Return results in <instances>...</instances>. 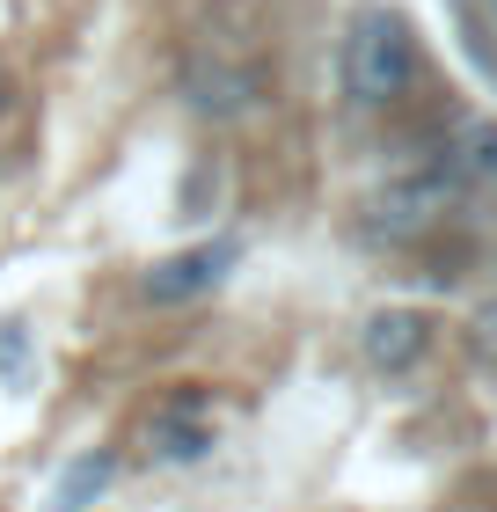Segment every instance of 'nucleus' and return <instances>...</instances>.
<instances>
[{"label": "nucleus", "instance_id": "f03ea898", "mask_svg": "<svg viewBox=\"0 0 497 512\" xmlns=\"http://www.w3.org/2000/svg\"><path fill=\"white\" fill-rule=\"evenodd\" d=\"M264 88V66L242 59V44L227 37H198L191 59H183V96H191L198 118H242Z\"/></svg>", "mask_w": 497, "mask_h": 512}, {"label": "nucleus", "instance_id": "9b49d317", "mask_svg": "<svg viewBox=\"0 0 497 512\" xmlns=\"http://www.w3.org/2000/svg\"><path fill=\"white\" fill-rule=\"evenodd\" d=\"M476 8H483V15H490V22H497V0H476Z\"/></svg>", "mask_w": 497, "mask_h": 512}, {"label": "nucleus", "instance_id": "39448f33", "mask_svg": "<svg viewBox=\"0 0 497 512\" xmlns=\"http://www.w3.org/2000/svg\"><path fill=\"white\" fill-rule=\"evenodd\" d=\"M234 264H242L234 242H205V249H183V256H169V264H154L147 278H139V293L161 300V308H169V300H198V293L220 286Z\"/></svg>", "mask_w": 497, "mask_h": 512}, {"label": "nucleus", "instance_id": "f257e3e1", "mask_svg": "<svg viewBox=\"0 0 497 512\" xmlns=\"http://www.w3.org/2000/svg\"><path fill=\"white\" fill-rule=\"evenodd\" d=\"M337 74H344V96L359 110H395L402 96H410V81H417V37H410V22H402L395 8L351 15Z\"/></svg>", "mask_w": 497, "mask_h": 512}, {"label": "nucleus", "instance_id": "1a4fd4ad", "mask_svg": "<svg viewBox=\"0 0 497 512\" xmlns=\"http://www.w3.org/2000/svg\"><path fill=\"white\" fill-rule=\"evenodd\" d=\"M468 359H476V366H497V300H483V308L468 315Z\"/></svg>", "mask_w": 497, "mask_h": 512}, {"label": "nucleus", "instance_id": "9d476101", "mask_svg": "<svg viewBox=\"0 0 497 512\" xmlns=\"http://www.w3.org/2000/svg\"><path fill=\"white\" fill-rule=\"evenodd\" d=\"M8 366L22 374V366H30V352H22V337H15V330H0V374H8Z\"/></svg>", "mask_w": 497, "mask_h": 512}, {"label": "nucleus", "instance_id": "20e7f679", "mask_svg": "<svg viewBox=\"0 0 497 512\" xmlns=\"http://www.w3.org/2000/svg\"><path fill=\"white\" fill-rule=\"evenodd\" d=\"M454 198H461V183L446 176L439 154H432L424 176H402V183H388V191L373 198V235H417V227H432Z\"/></svg>", "mask_w": 497, "mask_h": 512}, {"label": "nucleus", "instance_id": "0eeeda50", "mask_svg": "<svg viewBox=\"0 0 497 512\" xmlns=\"http://www.w3.org/2000/svg\"><path fill=\"white\" fill-rule=\"evenodd\" d=\"M439 169L461 191H497V118H468L454 125V139L439 147Z\"/></svg>", "mask_w": 497, "mask_h": 512}, {"label": "nucleus", "instance_id": "7ed1b4c3", "mask_svg": "<svg viewBox=\"0 0 497 512\" xmlns=\"http://www.w3.org/2000/svg\"><path fill=\"white\" fill-rule=\"evenodd\" d=\"M139 447L147 461H205L212 454V425H205V388H176L161 395L139 425Z\"/></svg>", "mask_w": 497, "mask_h": 512}, {"label": "nucleus", "instance_id": "423d86ee", "mask_svg": "<svg viewBox=\"0 0 497 512\" xmlns=\"http://www.w3.org/2000/svg\"><path fill=\"white\" fill-rule=\"evenodd\" d=\"M366 344V366H381V374H410V366L424 359V344H432V322H424L417 308H381L359 330Z\"/></svg>", "mask_w": 497, "mask_h": 512}, {"label": "nucleus", "instance_id": "6e6552de", "mask_svg": "<svg viewBox=\"0 0 497 512\" xmlns=\"http://www.w3.org/2000/svg\"><path fill=\"white\" fill-rule=\"evenodd\" d=\"M110 476H117V454H103V447H96V454H81L74 469L59 476V491H52V512H88V505L103 498V483H110Z\"/></svg>", "mask_w": 497, "mask_h": 512}]
</instances>
